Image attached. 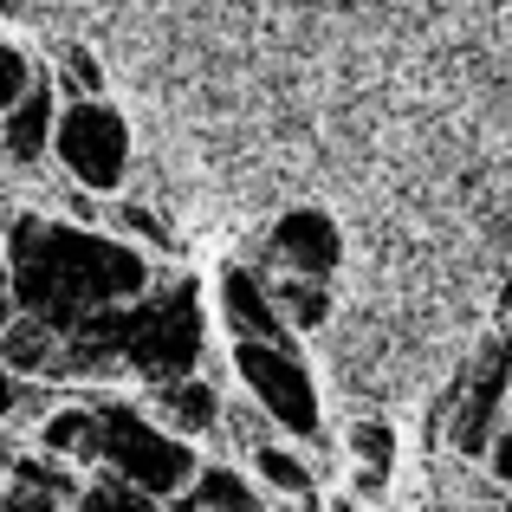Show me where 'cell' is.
I'll use <instances>...</instances> for the list:
<instances>
[{"label": "cell", "mask_w": 512, "mask_h": 512, "mask_svg": "<svg viewBox=\"0 0 512 512\" xmlns=\"http://www.w3.org/2000/svg\"><path fill=\"white\" fill-rule=\"evenodd\" d=\"M52 143H59L65 169L78 175L85 188H117L130 163V143H124V117L98 98H72V111L52 117Z\"/></svg>", "instance_id": "obj_1"}, {"label": "cell", "mask_w": 512, "mask_h": 512, "mask_svg": "<svg viewBox=\"0 0 512 512\" xmlns=\"http://www.w3.org/2000/svg\"><path fill=\"white\" fill-rule=\"evenodd\" d=\"M234 357H240V376L253 383V396H260L266 409L292 428V435H312V428H318V402H312L305 370L292 363V350L273 344V338H240Z\"/></svg>", "instance_id": "obj_2"}, {"label": "cell", "mask_w": 512, "mask_h": 512, "mask_svg": "<svg viewBox=\"0 0 512 512\" xmlns=\"http://www.w3.org/2000/svg\"><path fill=\"white\" fill-rule=\"evenodd\" d=\"M52 117H59V104H52V85H26L20 98L0 111V150H7L13 163H33V156L52 143Z\"/></svg>", "instance_id": "obj_3"}, {"label": "cell", "mask_w": 512, "mask_h": 512, "mask_svg": "<svg viewBox=\"0 0 512 512\" xmlns=\"http://www.w3.org/2000/svg\"><path fill=\"white\" fill-rule=\"evenodd\" d=\"M279 253H286L292 273H312L318 279V273L338 266V227H331L318 208H299V214L279 221Z\"/></svg>", "instance_id": "obj_4"}, {"label": "cell", "mask_w": 512, "mask_h": 512, "mask_svg": "<svg viewBox=\"0 0 512 512\" xmlns=\"http://www.w3.org/2000/svg\"><path fill=\"white\" fill-rule=\"evenodd\" d=\"M214 415H221V402H214L208 383H195V376H182V383H163L150 396V422L169 428V435H201V428H214Z\"/></svg>", "instance_id": "obj_5"}, {"label": "cell", "mask_w": 512, "mask_h": 512, "mask_svg": "<svg viewBox=\"0 0 512 512\" xmlns=\"http://www.w3.org/2000/svg\"><path fill=\"white\" fill-rule=\"evenodd\" d=\"M221 292H227L221 312L234 318L240 338H273V344H286V318H279V305H273V292H266V286H253L247 273H227Z\"/></svg>", "instance_id": "obj_6"}, {"label": "cell", "mask_w": 512, "mask_h": 512, "mask_svg": "<svg viewBox=\"0 0 512 512\" xmlns=\"http://www.w3.org/2000/svg\"><path fill=\"white\" fill-rule=\"evenodd\" d=\"M0 363L20 370V376L59 363V350H52V325H46V318H26V325H20V318H7V325H0Z\"/></svg>", "instance_id": "obj_7"}, {"label": "cell", "mask_w": 512, "mask_h": 512, "mask_svg": "<svg viewBox=\"0 0 512 512\" xmlns=\"http://www.w3.org/2000/svg\"><path fill=\"white\" fill-rule=\"evenodd\" d=\"M279 299V318H292V325H325V312H331V299H325V286H318L312 273H299V279H279V286H266Z\"/></svg>", "instance_id": "obj_8"}, {"label": "cell", "mask_w": 512, "mask_h": 512, "mask_svg": "<svg viewBox=\"0 0 512 512\" xmlns=\"http://www.w3.org/2000/svg\"><path fill=\"white\" fill-rule=\"evenodd\" d=\"M253 474H260L266 487H279V493H305V487H312V474H305L286 448H273V441H260V448H253Z\"/></svg>", "instance_id": "obj_9"}, {"label": "cell", "mask_w": 512, "mask_h": 512, "mask_svg": "<svg viewBox=\"0 0 512 512\" xmlns=\"http://www.w3.org/2000/svg\"><path fill=\"white\" fill-rule=\"evenodd\" d=\"M26 85H33V72H26V59H20V52L7 46V39H0V111H7V104L20 98Z\"/></svg>", "instance_id": "obj_10"}, {"label": "cell", "mask_w": 512, "mask_h": 512, "mask_svg": "<svg viewBox=\"0 0 512 512\" xmlns=\"http://www.w3.org/2000/svg\"><path fill=\"white\" fill-rule=\"evenodd\" d=\"M350 441H357V454H363L370 467H383V461H389V428H357Z\"/></svg>", "instance_id": "obj_11"}, {"label": "cell", "mask_w": 512, "mask_h": 512, "mask_svg": "<svg viewBox=\"0 0 512 512\" xmlns=\"http://www.w3.org/2000/svg\"><path fill=\"white\" fill-rule=\"evenodd\" d=\"M85 428H91V415H65V422L52 415V422H46V441H52V448H72V441L85 435Z\"/></svg>", "instance_id": "obj_12"}, {"label": "cell", "mask_w": 512, "mask_h": 512, "mask_svg": "<svg viewBox=\"0 0 512 512\" xmlns=\"http://www.w3.org/2000/svg\"><path fill=\"white\" fill-rule=\"evenodd\" d=\"M20 396H26V376L0 363V415H13V409H20Z\"/></svg>", "instance_id": "obj_13"}, {"label": "cell", "mask_w": 512, "mask_h": 512, "mask_svg": "<svg viewBox=\"0 0 512 512\" xmlns=\"http://www.w3.org/2000/svg\"><path fill=\"white\" fill-rule=\"evenodd\" d=\"M493 474H500V480H512V428H506L500 441H493Z\"/></svg>", "instance_id": "obj_14"}, {"label": "cell", "mask_w": 512, "mask_h": 512, "mask_svg": "<svg viewBox=\"0 0 512 512\" xmlns=\"http://www.w3.org/2000/svg\"><path fill=\"white\" fill-rule=\"evenodd\" d=\"M331 512H357V506H350V500H338V506H331Z\"/></svg>", "instance_id": "obj_15"}]
</instances>
